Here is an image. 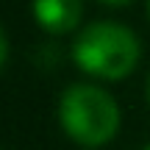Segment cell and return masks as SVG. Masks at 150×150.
Instances as JSON below:
<instances>
[{
	"instance_id": "1",
	"label": "cell",
	"mask_w": 150,
	"mask_h": 150,
	"mask_svg": "<svg viewBox=\"0 0 150 150\" xmlns=\"http://www.w3.org/2000/svg\"><path fill=\"white\" fill-rule=\"evenodd\" d=\"M139 56H142L139 36L128 25L108 22V20L86 25L72 45L75 64L83 72L106 81L125 78L136 67Z\"/></svg>"
},
{
	"instance_id": "2",
	"label": "cell",
	"mask_w": 150,
	"mask_h": 150,
	"mask_svg": "<svg viewBox=\"0 0 150 150\" xmlns=\"http://www.w3.org/2000/svg\"><path fill=\"white\" fill-rule=\"evenodd\" d=\"M59 120L64 134L83 147H100L120 131V106L95 83H72L61 92Z\"/></svg>"
},
{
	"instance_id": "3",
	"label": "cell",
	"mask_w": 150,
	"mask_h": 150,
	"mask_svg": "<svg viewBox=\"0 0 150 150\" xmlns=\"http://www.w3.org/2000/svg\"><path fill=\"white\" fill-rule=\"evenodd\" d=\"M83 0H33V17L47 33H67L78 25Z\"/></svg>"
},
{
	"instance_id": "4",
	"label": "cell",
	"mask_w": 150,
	"mask_h": 150,
	"mask_svg": "<svg viewBox=\"0 0 150 150\" xmlns=\"http://www.w3.org/2000/svg\"><path fill=\"white\" fill-rule=\"evenodd\" d=\"M6 59H8V36H6L3 25H0V70H3Z\"/></svg>"
},
{
	"instance_id": "5",
	"label": "cell",
	"mask_w": 150,
	"mask_h": 150,
	"mask_svg": "<svg viewBox=\"0 0 150 150\" xmlns=\"http://www.w3.org/2000/svg\"><path fill=\"white\" fill-rule=\"evenodd\" d=\"M145 97H147V103H150V72H147V78H145Z\"/></svg>"
},
{
	"instance_id": "6",
	"label": "cell",
	"mask_w": 150,
	"mask_h": 150,
	"mask_svg": "<svg viewBox=\"0 0 150 150\" xmlns=\"http://www.w3.org/2000/svg\"><path fill=\"white\" fill-rule=\"evenodd\" d=\"M103 3H108V6H125V3H131V0H103Z\"/></svg>"
},
{
	"instance_id": "7",
	"label": "cell",
	"mask_w": 150,
	"mask_h": 150,
	"mask_svg": "<svg viewBox=\"0 0 150 150\" xmlns=\"http://www.w3.org/2000/svg\"><path fill=\"white\" fill-rule=\"evenodd\" d=\"M142 150H150V145H147V147H142Z\"/></svg>"
},
{
	"instance_id": "8",
	"label": "cell",
	"mask_w": 150,
	"mask_h": 150,
	"mask_svg": "<svg viewBox=\"0 0 150 150\" xmlns=\"http://www.w3.org/2000/svg\"><path fill=\"white\" fill-rule=\"evenodd\" d=\"M147 8H150V0H147Z\"/></svg>"
}]
</instances>
